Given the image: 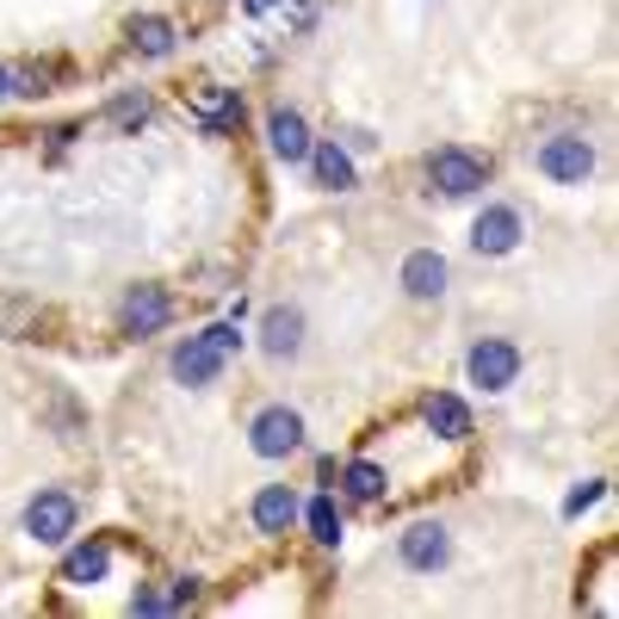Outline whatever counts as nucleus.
<instances>
[{
  "label": "nucleus",
  "mask_w": 619,
  "mask_h": 619,
  "mask_svg": "<svg viewBox=\"0 0 619 619\" xmlns=\"http://www.w3.org/2000/svg\"><path fill=\"white\" fill-rule=\"evenodd\" d=\"M427 180H434V193L464 198V193H477V186L489 180V161L484 155H471V149H434L427 155Z\"/></svg>",
  "instance_id": "1"
},
{
  "label": "nucleus",
  "mask_w": 619,
  "mask_h": 619,
  "mask_svg": "<svg viewBox=\"0 0 619 619\" xmlns=\"http://www.w3.org/2000/svg\"><path fill=\"white\" fill-rule=\"evenodd\" d=\"M75 521H81V508H75V496H62V489H38L32 508H25V533L38 545H62L75 533Z\"/></svg>",
  "instance_id": "2"
},
{
  "label": "nucleus",
  "mask_w": 619,
  "mask_h": 619,
  "mask_svg": "<svg viewBox=\"0 0 619 619\" xmlns=\"http://www.w3.org/2000/svg\"><path fill=\"white\" fill-rule=\"evenodd\" d=\"M539 174L545 180H563V186H582L595 174V149L582 136H545L539 143Z\"/></svg>",
  "instance_id": "3"
},
{
  "label": "nucleus",
  "mask_w": 619,
  "mask_h": 619,
  "mask_svg": "<svg viewBox=\"0 0 619 619\" xmlns=\"http://www.w3.org/2000/svg\"><path fill=\"white\" fill-rule=\"evenodd\" d=\"M248 446L260 459H291L298 446H304V422H298V409H260L248 427Z\"/></svg>",
  "instance_id": "4"
},
{
  "label": "nucleus",
  "mask_w": 619,
  "mask_h": 619,
  "mask_svg": "<svg viewBox=\"0 0 619 619\" xmlns=\"http://www.w3.org/2000/svg\"><path fill=\"white\" fill-rule=\"evenodd\" d=\"M464 372H471V385L508 390L521 378V348H514V341H477V348L464 353Z\"/></svg>",
  "instance_id": "5"
},
{
  "label": "nucleus",
  "mask_w": 619,
  "mask_h": 619,
  "mask_svg": "<svg viewBox=\"0 0 619 619\" xmlns=\"http://www.w3.org/2000/svg\"><path fill=\"white\" fill-rule=\"evenodd\" d=\"M223 360H230V353L217 348L211 335H186V341H180L174 348V378L180 385H217V378H223Z\"/></svg>",
  "instance_id": "6"
},
{
  "label": "nucleus",
  "mask_w": 619,
  "mask_h": 619,
  "mask_svg": "<svg viewBox=\"0 0 619 619\" xmlns=\"http://www.w3.org/2000/svg\"><path fill=\"white\" fill-rule=\"evenodd\" d=\"M118 316H124V329L131 335H161L168 329V316H174V304H168V291L161 286H136Z\"/></svg>",
  "instance_id": "7"
},
{
  "label": "nucleus",
  "mask_w": 619,
  "mask_h": 619,
  "mask_svg": "<svg viewBox=\"0 0 619 619\" xmlns=\"http://www.w3.org/2000/svg\"><path fill=\"white\" fill-rule=\"evenodd\" d=\"M521 242V211H508V205H489L477 223H471V248L477 254H508Z\"/></svg>",
  "instance_id": "8"
},
{
  "label": "nucleus",
  "mask_w": 619,
  "mask_h": 619,
  "mask_svg": "<svg viewBox=\"0 0 619 619\" xmlns=\"http://www.w3.org/2000/svg\"><path fill=\"white\" fill-rule=\"evenodd\" d=\"M446 551H452V539H446L440 521H415L403 533V563H409V570H440Z\"/></svg>",
  "instance_id": "9"
},
{
  "label": "nucleus",
  "mask_w": 619,
  "mask_h": 619,
  "mask_svg": "<svg viewBox=\"0 0 619 619\" xmlns=\"http://www.w3.org/2000/svg\"><path fill=\"white\" fill-rule=\"evenodd\" d=\"M260 348L272 360H291V353L304 348V316L298 310H267V323H260Z\"/></svg>",
  "instance_id": "10"
},
{
  "label": "nucleus",
  "mask_w": 619,
  "mask_h": 619,
  "mask_svg": "<svg viewBox=\"0 0 619 619\" xmlns=\"http://www.w3.org/2000/svg\"><path fill=\"white\" fill-rule=\"evenodd\" d=\"M291 521H298V496L286 484H267L254 496V526L260 533H291Z\"/></svg>",
  "instance_id": "11"
},
{
  "label": "nucleus",
  "mask_w": 619,
  "mask_h": 619,
  "mask_svg": "<svg viewBox=\"0 0 619 619\" xmlns=\"http://www.w3.org/2000/svg\"><path fill=\"white\" fill-rule=\"evenodd\" d=\"M403 286H409V298H440L446 291V260L434 248H415L403 260Z\"/></svg>",
  "instance_id": "12"
},
{
  "label": "nucleus",
  "mask_w": 619,
  "mask_h": 619,
  "mask_svg": "<svg viewBox=\"0 0 619 619\" xmlns=\"http://www.w3.org/2000/svg\"><path fill=\"white\" fill-rule=\"evenodd\" d=\"M267 143H272L279 161H310V131H304L298 112H272L267 118Z\"/></svg>",
  "instance_id": "13"
},
{
  "label": "nucleus",
  "mask_w": 619,
  "mask_h": 619,
  "mask_svg": "<svg viewBox=\"0 0 619 619\" xmlns=\"http://www.w3.org/2000/svg\"><path fill=\"white\" fill-rule=\"evenodd\" d=\"M106 570H112V551H106V545H81V551H69V563H62V582L94 588V582H106Z\"/></svg>",
  "instance_id": "14"
},
{
  "label": "nucleus",
  "mask_w": 619,
  "mask_h": 619,
  "mask_svg": "<svg viewBox=\"0 0 619 619\" xmlns=\"http://www.w3.org/2000/svg\"><path fill=\"white\" fill-rule=\"evenodd\" d=\"M427 427H434L440 440H464V434H471V409L440 390V397H427Z\"/></svg>",
  "instance_id": "15"
},
{
  "label": "nucleus",
  "mask_w": 619,
  "mask_h": 619,
  "mask_svg": "<svg viewBox=\"0 0 619 619\" xmlns=\"http://www.w3.org/2000/svg\"><path fill=\"white\" fill-rule=\"evenodd\" d=\"M310 161H316V180H323V186H335V193H348V186H353V161H348V149L323 143V149H310Z\"/></svg>",
  "instance_id": "16"
},
{
  "label": "nucleus",
  "mask_w": 619,
  "mask_h": 619,
  "mask_svg": "<svg viewBox=\"0 0 619 619\" xmlns=\"http://www.w3.org/2000/svg\"><path fill=\"white\" fill-rule=\"evenodd\" d=\"M235 118H242V99L235 94H223V87H205V94H198V124H205V131H223Z\"/></svg>",
  "instance_id": "17"
},
{
  "label": "nucleus",
  "mask_w": 619,
  "mask_h": 619,
  "mask_svg": "<svg viewBox=\"0 0 619 619\" xmlns=\"http://www.w3.org/2000/svg\"><path fill=\"white\" fill-rule=\"evenodd\" d=\"M131 38H136L143 57H168V50H174V25L161 20V13H143V20L131 25Z\"/></svg>",
  "instance_id": "18"
},
{
  "label": "nucleus",
  "mask_w": 619,
  "mask_h": 619,
  "mask_svg": "<svg viewBox=\"0 0 619 619\" xmlns=\"http://www.w3.org/2000/svg\"><path fill=\"white\" fill-rule=\"evenodd\" d=\"M310 521V539H323V545H335L341 539V508H335V496H316L310 508H298Z\"/></svg>",
  "instance_id": "19"
},
{
  "label": "nucleus",
  "mask_w": 619,
  "mask_h": 619,
  "mask_svg": "<svg viewBox=\"0 0 619 619\" xmlns=\"http://www.w3.org/2000/svg\"><path fill=\"white\" fill-rule=\"evenodd\" d=\"M341 477H348V489L353 496H360V502H372V496H385V471H378V464H348V471H341Z\"/></svg>",
  "instance_id": "20"
},
{
  "label": "nucleus",
  "mask_w": 619,
  "mask_h": 619,
  "mask_svg": "<svg viewBox=\"0 0 619 619\" xmlns=\"http://www.w3.org/2000/svg\"><path fill=\"white\" fill-rule=\"evenodd\" d=\"M112 118H118V124H143V118H149V99H143V94L118 99V106H112Z\"/></svg>",
  "instance_id": "21"
},
{
  "label": "nucleus",
  "mask_w": 619,
  "mask_h": 619,
  "mask_svg": "<svg viewBox=\"0 0 619 619\" xmlns=\"http://www.w3.org/2000/svg\"><path fill=\"white\" fill-rule=\"evenodd\" d=\"M588 502H600V484H582V489H570V502H563V514H582Z\"/></svg>",
  "instance_id": "22"
},
{
  "label": "nucleus",
  "mask_w": 619,
  "mask_h": 619,
  "mask_svg": "<svg viewBox=\"0 0 619 619\" xmlns=\"http://www.w3.org/2000/svg\"><path fill=\"white\" fill-rule=\"evenodd\" d=\"M205 335H211V341H217L223 353H235V348H242V335H235V323H211Z\"/></svg>",
  "instance_id": "23"
},
{
  "label": "nucleus",
  "mask_w": 619,
  "mask_h": 619,
  "mask_svg": "<svg viewBox=\"0 0 619 619\" xmlns=\"http://www.w3.org/2000/svg\"><path fill=\"white\" fill-rule=\"evenodd\" d=\"M13 94V69H7V62H0V99Z\"/></svg>",
  "instance_id": "24"
},
{
  "label": "nucleus",
  "mask_w": 619,
  "mask_h": 619,
  "mask_svg": "<svg viewBox=\"0 0 619 619\" xmlns=\"http://www.w3.org/2000/svg\"><path fill=\"white\" fill-rule=\"evenodd\" d=\"M267 7H272V0H248V13H267Z\"/></svg>",
  "instance_id": "25"
}]
</instances>
